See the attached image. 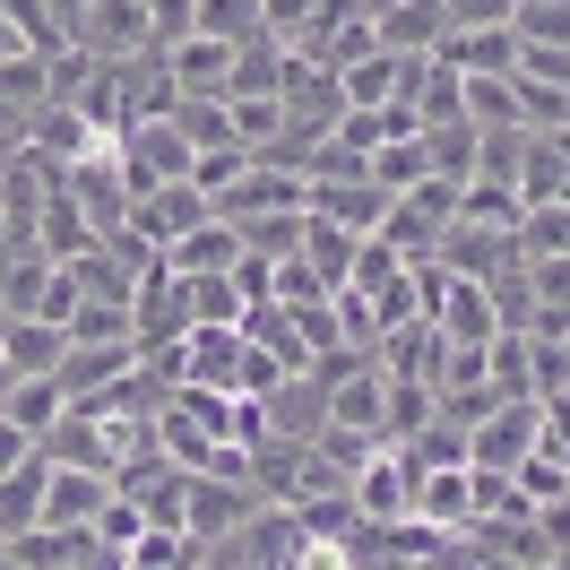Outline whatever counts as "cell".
Listing matches in <instances>:
<instances>
[{
  "instance_id": "obj_1",
  "label": "cell",
  "mask_w": 570,
  "mask_h": 570,
  "mask_svg": "<svg viewBox=\"0 0 570 570\" xmlns=\"http://www.w3.org/2000/svg\"><path fill=\"white\" fill-rule=\"evenodd\" d=\"M535 441H544V406H535V397H510V406H493V415L466 424V466H475V475H519V466L535 459Z\"/></svg>"
},
{
  "instance_id": "obj_2",
  "label": "cell",
  "mask_w": 570,
  "mask_h": 570,
  "mask_svg": "<svg viewBox=\"0 0 570 570\" xmlns=\"http://www.w3.org/2000/svg\"><path fill=\"white\" fill-rule=\"evenodd\" d=\"M190 165H199V147L181 139L174 112H156V121H130V130H121V174H130V199L165 190V181H190Z\"/></svg>"
},
{
  "instance_id": "obj_3",
  "label": "cell",
  "mask_w": 570,
  "mask_h": 570,
  "mask_svg": "<svg viewBox=\"0 0 570 570\" xmlns=\"http://www.w3.org/2000/svg\"><path fill=\"white\" fill-rule=\"evenodd\" d=\"M415 519H424L432 535H475V519H484V475L475 466H432V475H415Z\"/></svg>"
},
{
  "instance_id": "obj_4",
  "label": "cell",
  "mask_w": 570,
  "mask_h": 570,
  "mask_svg": "<svg viewBox=\"0 0 570 570\" xmlns=\"http://www.w3.org/2000/svg\"><path fill=\"white\" fill-rule=\"evenodd\" d=\"M346 501H355L363 528H397V519H415V466H406V450H372V459L355 466Z\"/></svg>"
},
{
  "instance_id": "obj_5",
  "label": "cell",
  "mask_w": 570,
  "mask_h": 570,
  "mask_svg": "<svg viewBox=\"0 0 570 570\" xmlns=\"http://www.w3.org/2000/svg\"><path fill=\"white\" fill-rule=\"evenodd\" d=\"M208 216H216V199L199 190V181H165V190H147L139 208H130V234H139V243L165 259V250H174L181 234H199Z\"/></svg>"
},
{
  "instance_id": "obj_6",
  "label": "cell",
  "mask_w": 570,
  "mask_h": 570,
  "mask_svg": "<svg viewBox=\"0 0 570 570\" xmlns=\"http://www.w3.org/2000/svg\"><path fill=\"white\" fill-rule=\"evenodd\" d=\"M78 43H87L96 61H147V52H156V18H147V0H87Z\"/></svg>"
},
{
  "instance_id": "obj_7",
  "label": "cell",
  "mask_w": 570,
  "mask_h": 570,
  "mask_svg": "<svg viewBox=\"0 0 570 570\" xmlns=\"http://www.w3.org/2000/svg\"><path fill=\"white\" fill-rule=\"evenodd\" d=\"M381 52H397V61H432V52H450V0H390L381 18Z\"/></svg>"
},
{
  "instance_id": "obj_8",
  "label": "cell",
  "mask_w": 570,
  "mask_h": 570,
  "mask_svg": "<svg viewBox=\"0 0 570 570\" xmlns=\"http://www.w3.org/2000/svg\"><path fill=\"white\" fill-rule=\"evenodd\" d=\"M112 484L105 466H52V493H43V528H70V535H96V519L112 510Z\"/></svg>"
},
{
  "instance_id": "obj_9",
  "label": "cell",
  "mask_w": 570,
  "mask_h": 570,
  "mask_svg": "<svg viewBox=\"0 0 570 570\" xmlns=\"http://www.w3.org/2000/svg\"><path fill=\"white\" fill-rule=\"evenodd\" d=\"M363 243L372 234H355V225H328V216H303V268L328 285V294H346L363 268Z\"/></svg>"
},
{
  "instance_id": "obj_10",
  "label": "cell",
  "mask_w": 570,
  "mask_h": 570,
  "mask_svg": "<svg viewBox=\"0 0 570 570\" xmlns=\"http://www.w3.org/2000/svg\"><path fill=\"white\" fill-rule=\"evenodd\" d=\"M156 61L174 78V96H225V87H234V43H216V36H181L174 52H156Z\"/></svg>"
},
{
  "instance_id": "obj_11",
  "label": "cell",
  "mask_w": 570,
  "mask_h": 570,
  "mask_svg": "<svg viewBox=\"0 0 570 570\" xmlns=\"http://www.w3.org/2000/svg\"><path fill=\"white\" fill-rule=\"evenodd\" d=\"M165 268H174V277H234V268H243V225L208 216L199 234H181V243L165 250Z\"/></svg>"
},
{
  "instance_id": "obj_12",
  "label": "cell",
  "mask_w": 570,
  "mask_h": 570,
  "mask_svg": "<svg viewBox=\"0 0 570 570\" xmlns=\"http://www.w3.org/2000/svg\"><path fill=\"white\" fill-rule=\"evenodd\" d=\"M0 355L18 363V381H52L70 363V328L61 321H9L0 328Z\"/></svg>"
},
{
  "instance_id": "obj_13",
  "label": "cell",
  "mask_w": 570,
  "mask_h": 570,
  "mask_svg": "<svg viewBox=\"0 0 570 570\" xmlns=\"http://www.w3.org/2000/svg\"><path fill=\"white\" fill-rule=\"evenodd\" d=\"M390 190H381V181L363 174V181H321V190H312V216H328V225H355V234H381V225H390Z\"/></svg>"
},
{
  "instance_id": "obj_14",
  "label": "cell",
  "mask_w": 570,
  "mask_h": 570,
  "mask_svg": "<svg viewBox=\"0 0 570 570\" xmlns=\"http://www.w3.org/2000/svg\"><path fill=\"white\" fill-rule=\"evenodd\" d=\"M459 78H519V36L510 27H484V36H450V52H441Z\"/></svg>"
},
{
  "instance_id": "obj_15",
  "label": "cell",
  "mask_w": 570,
  "mask_h": 570,
  "mask_svg": "<svg viewBox=\"0 0 570 570\" xmlns=\"http://www.w3.org/2000/svg\"><path fill=\"white\" fill-rule=\"evenodd\" d=\"M43 493H52V459L0 475V544H9V535H27V528H43Z\"/></svg>"
},
{
  "instance_id": "obj_16",
  "label": "cell",
  "mask_w": 570,
  "mask_h": 570,
  "mask_svg": "<svg viewBox=\"0 0 570 570\" xmlns=\"http://www.w3.org/2000/svg\"><path fill=\"white\" fill-rule=\"evenodd\" d=\"M519 216H528V199L510 190V181H493V174H475L459 190V225H484V234H519Z\"/></svg>"
},
{
  "instance_id": "obj_17",
  "label": "cell",
  "mask_w": 570,
  "mask_h": 570,
  "mask_svg": "<svg viewBox=\"0 0 570 570\" xmlns=\"http://www.w3.org/2000/svg\"><path fill=\"white\" fill-rule=\"evenodd\" d=\"M0 415H18V424L36 432V441H52V432L70 424V390H61V381H18Z\"/></svg>"
},
{
  "instance_id": "obj_18",
  "label": "cell",
  "mask_w": 570,
  "mask_h": 570,
  "mask_svg": "<svg viewBox=\"0 0 570 570\" xmlns=\"http://www.w3.org/2000/svg\"><path fill=\"white\" fill-rule=\"evenodd\" d=\"M174 121H181V139L199 147V156H216V147H243V139H234V105H225V96H181Z\"/></svg>"
},
{
  "instance_id": "obj_19",
  "label": "cell",
  "mask_w": 570,
  "mask_h": 570,
  "mask_svg": "<svg viewBox=\"0 0 570 570\" xmlns=\"http://www.w3.org/2000/svg\"><path fill=\"white\" fill-rule=\"evenodd\" d=\"M190 36H216V43L243 52V43L268 36V18H259V0H199V27H190Z\"/></svg>"
},
{
  "instance_id": "obj_20",
  "label": "cell",
  "mask_w": 570,
  "mask_h": 570,
  "mask_svg": "<svg viewBox=\"0 0 570 570\" xmlns=\"http://www.w3.org/2000/svg\"><path fill=\"white\" fill-rule=\"evenodd\" d=\"M519 259H570V199H544L519 216Z\"/></svg>"
},
{
  "instance_id": "obj_21",
  "label": "cell",
  "mask_w": 570,
  "mask_h": 570,
  "mask_svg": "<svg viewBox=\"0 0 570 570\" xmlns=\"http://www.w3.org/2000/svg\"><path fill=\"white\" fill-rule=\"evenodd\" d=\"M277 87H285V43H277V36L243 43V52H234V87H225V96H277Z\"/></svg>"
},
{
  "instance_id": "obj_22",
  "label": "cell",
  "mask_w": 570,
  "mask_h": 570,
  "mask_svg": "<svg viewBox=\"0 0 570 570\" xmlns=\"http://www.w3.org/2000/svg\"><path fill=\"white\" fill-rule=\"evenodd\" d=\"M303 216H312V208L250 216V225H243V250H250V259H268V268H277V259H294V250H303Z\"/></svg>"
},
{
  "instance_id": "obj_23",
  "label": "cell",
  "mask_w": 570,
  "mask_h": 570,
  "mask_svg": "<svg viewBox=\"0 0 570 570\" xmlns=\"http://www.w3.org/2000/svg\"><path fill=\"white\" fill-rule=\"evenodd\" d=\"M466 121L475 130H519V78H466Z\"/></svg>"
},
{
  "instance_id": "obj_24",
  "label": "cell",
  "mask_w": 570,
  "mask_h": 570,
  "mask_svg": "<svg viewBox=\"0 0 570 570\" xmlns=\"http://www.w3.org/2000/svg\"><path fill=\"white\" fill-rule=\"evenodd\" d=\"M510 36H519V43H553V52H570V0H519Z\"/></svg>"
},
{
  "instance_id": "obj_25",
  "label": "cell",
  "mask_w": 570,
  "mask_h": 570,
  "mask_svg": "<svg viewBox=\"0 0 570 570\" xmlns=\"http://www.w3.org/2000/svg\"><path fill=\"white\" fill-rule=\"evenodd\" d=\"M259 18H268V36H277L285 52H303V43H312V27L328 18V0H259Z\"/></svg>"
},
{
  "instance_id": "obj_26",
  "label": "cell",
  "mask_w": 570,
  "mask_h": 570,
  "mask_svg": "<svg viewBox=\"0 0 570 570\" xmlns=\"http://www.w3.org/2000/svg\"><path fill=\"white\" fill-rule=\"evenodd\" d=\"M243 174H250V147H216V156H199V165H190V181H199L208 199H225Z\"/></svg>"
},
{
  "instance_id": "obj_27",
  "label": "cell",
  "mask_w": 570,
  "mask_h": 570,
  "mask_svg": "<svg viewBox=\"0 0 570 570\" xmlns=\"http://www.w3.org/2000/svg\"><path fill=\"white\" fill-rule=\"evenodd\" d=\"M510 18H519V0H450L459 36H484V27H510Z\"/></svg>"
},
{
  "instance_id": "obj_28",
  "label": "cell",
  "mask_w": 570,
  "mask_h": 570,
  "mask_svg": "<svg viewBox=\"0 0 570 570\" xmlns=\"http://www.w3.org/2000/svg\"><path fill=\"white\" fill-rule=\"evenodd\" d=\"M519 78H535V87H570V52H553V43H519Z\"/></svg>"
},
{
  "instance_id": "obj_29",
  "label": "cell",
  "mask_w": 570,
  "mask_h": 570,
  "mask_svg": "<svg viewBox=\"0 0 570 570\" xmlns=\"http://www.w3.org/2000/svg\"><path fill=\"white\" fill-rule=\"evenodd\" d=\"M36 459H43V441L18 415H0V475H18V466H36Z\"/></svg>"
},
{
  "instance_id": "obj_30",
  "label": "cell",
  "mask_w": 570,
  "mask_h": 570,
  "mask_svg": "<svg viewBox=\"0 0 570 570\" xmlns=\"http://www.w3.org/2000/svg\"><path fill=\"white\" fill-rule=\"evenodd\" d=\"M27 52H36V43L18 36V18H9V9H0V70H9V61H27Z\"/></svg>"
},
{
  "instance_id": "obj_31",
  "label": "cell",
  "mask_w": 570,
  "mask_h": 570,
  "mask_svg": "<svg viewBox=\"0 0 570 570\" xmlns=\"http://www.w3.org/2000/svg\"><path fill=\"white\" fill-rule=\"evenodd\" d=\"M9 390H18V363L0 355V406H9Z\"/></svg>"
},
{
  "instance_id": "obj_32",
  "label": "cell",
  "mask_w": 570,
  "mask_h": 570,
  "mask_svg": "<svg viewBox=\"0 0 570 570\" xmlns=\"http://www.w3.org/2000/svg\"><path fill=\"white\" fill-rule=\"evenodd\" d=\"M535 570H570V553H553V562H535Z\"/></svg>"
}]
</instances>
